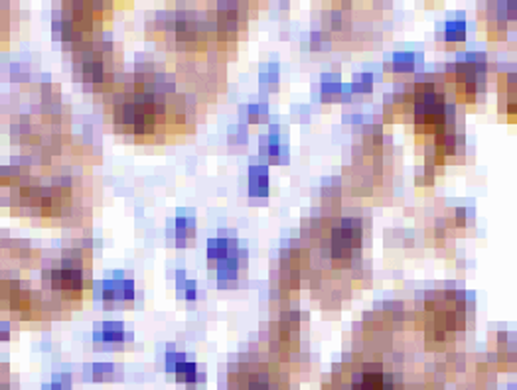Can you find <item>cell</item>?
Segmentation results:
<instances>
[{
  "mask_svg": "<svg viewBox=\"0 0 517 390\" xmlns=\"http://www.w3.org/2000/svg\"><path fill=\"white\" fill-rule=\"evenodd\" d=\"M0 36H2V34H0Z\"/></svg>",
  "mask_w": 517,
  "mask_h": 390,
  "instance_id": "cell-1",
  "label": "cell"
}]
</instances>
